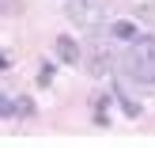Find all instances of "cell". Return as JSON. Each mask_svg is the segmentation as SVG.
Returning a JSON list of instances; mask_svg holds the SVG:
<instances>
[{"label":"cell","mask_w":155,"mask_h":148,"mask_svg":"<svg viewBox=\"0 0 155 148\" xmlns=\"http://www.w3.org/2000/svg\"><path fill=\"white\" fill-rule=\"evenodd\" d=\"M125 76H133L144 88H155V38L151 34H136L129 42L125 53Z\"/></svg>","instance_id":"cell-1"},{"label":"cell","mask_w":155,"mask_h":148,"mask_svg":"<svg viewBox=\"0 0 155 148\" xmlns=\"http://www.w3.org/2000/svg\"><path fill=\"white\" fill-rule=\"evenodd\" d=\"M68 15H72L80 27H95L98 23V8H91L87 0H72V4H68Z\"/></svg>","instance_id":"cell-2"},{"label":"cell","mask_w":155,"mask_h":148,"mask_svg":"<svg viewBox=\"0 0 155 148\" xmlns=\"http://www.w3.org/2000/svg\"><path fill=\"white\" fill-rule=\"evenodd\" d=\"M110 50L106 46H98V50H91V57H87V72L91 76H102V72H110Z\"/></svg>","instance_id":"cell-3"},{"label":"cell","mask_w":155,"mask_h":148,"mask_svg":"<svg viewBox=\"0 0 155 148\" xmlns=\"http://www.w3.org/2000/svg\"><path fill=\"white\" fill-rule=\"evenodd\" d=\"M53 50H57V57L64 61V65H76V61H80V46H76L72 38H57V46H53Z\"/></svg>","instance_id":"cell-4"},{"label":"cell","mask_w":155,"mask_h":148,"mask_svg":"<svg viewBox=\"0 0 155 148\" xmlns=\"http://www.w3.org/2000/svg\"><path fill=\"white\" fill-rule=\"evenodd\" d=\"M110 34L117 38V42H133V38H136V27L129 19H117V23H110Z\"/></svg>","instance_id":"cell-5"},{"label":"cell","mask_w":155,"mask_h":148,"mask_svg":"<svg viewBox=\"0 0 155 148\" xmlns=\"http://www.w3.org/2000/svg\"><path fill=\"white\" fill-rule=\"evenodd\" d=\"M15 114H19V118H30V114H34V103H30L27 95H15Z\"/></svg>","instance_id":"cell-6"},{"label":"cell","mask_w":155,"mask_h":148,"mask_svg":"<svg viewBox=\"0 0 155 148\" xmlns=\"http://www.w3.org/2000/svg\"><path fill=\"white\" fill-rule=\"evenodd\" d=\"M91 110H95V122H98V126H110V114H106V95L95 99V106H91Z\"/></svg>","instance_id":"cell-7"},{"label":"cell","mask_w":155,"mask_h":148,"mask_svg":"<svg viewBox=\"0 0 155 148\" xmlns=\"http://www.w3.org/2000/svg\"><path fill=\"white\" fill-rule=\"evenodd\" d=\"M0 15H23V0H0Z\"/></svg>","instance_id":"cell-8"},{"label":"cell","mask_w":155,"mask_h":148,"mask_svg":"<svg viewBox=\"0 0 155 148\" xmlns=\"http://www.w3.org/2000/svg\"><path fill=\"white\" fill-rule=\"evenodd\" d=\"M12 114H15V99H8L0 91V118H12Z\"/></svg>","instance_id":"cell-9"},{"label":"cell","mask_w":155,"mask_h":148,"mask_svg":"<svg viewBox=\"0 0 155 148\" xmlns=\"http://www.w3.org/2000/svg\"><path fill=\"white\" fill-rule=\"evenodd\" d=\"M136 15H140L144 23H155V8H136Z\"/></svg>","instance_id":"cell-10"}]
</instances>
